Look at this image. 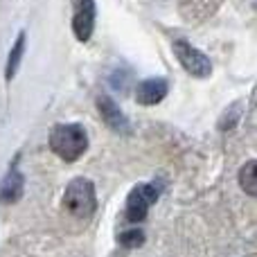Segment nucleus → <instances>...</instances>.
Masks as SVG:
<instances>
[{"label": "nucleus", "instance_id": "obj_1", "mask_svg": "<svg viewBox=\"0 0 257 257\" xmlns=\"http://www.w3.org/2000/svg\"><path fill=\"white\" fill-rule=\"evenodd\" d=\"M50 147L63 160L72 163L86 151L88 138H86V131L81 128V124H59L50 133Z\"/></svg>", "mask_w": 257, "mask_h": 257}, {"label": "nucleus", "instance_id": "obj_2", "mask_svg": "<svg viewBox=\"0 0 257 257\" xmlns=\"http://www.w3.org/2000/svg\"><path fill=\"white\" fill-rule=\"evenodd\" d=\"M63 205L66 210L77 219H88L95 214L97 208V199H95V187L86 178H75L70 181V185L66 187L63 194Z\"/></svg>", "mask_w": 257, "mask_h": 257}, {"label": "nucleus", "instance_id": "obj_3", "mask_svg": "<svg viewBox=\"0 0 257 257\" xmlns=\"http://www.w3.org/2000/svg\"><path fill=\"white\" fill-rule=\"evenodd\" d=\"M158 187L149 185V183H142V185H136L131 190L126 199V219L128 221H142L149 212V208L158 201Z\"/></svg>", "mask_w": 257, "mask_h": 257}, {"label": "nucleus", "instance_id": "obj_4", "mask_svg": "<svg viewBox=\"0 0 257 257\" xmlns=\"http://www.w3.org/2000/svg\"><path fill=\"white\" fill-rule=\"evenodd\" d=\"M174 52L176 59L181 61V66L185 68L190 75L194 77H208L212 72V63L203 52H199L196 48H192L187 41H174Z\"/></svg>", "mask_w": 257, "mask_h": 257}, {"label": "nucleus", "instance_id": "obj_5", "mask_svg": "<svg viewBox=\"0 0 257 257\" xmlns=\"http://www.w3.org/2000/svg\"><path fill=\"white\" fill-rule=\"evenodd\" d=\"M75 3V18L72 30L79 41H88L95 27V0H72Z\"/></svg>", "mask_w": 257, "mask_h": 257}, {"label": "nucleus", "instance_id": "obj_6", "mask_svg": "<svg viewBox=\"0 0 257 257\" xmlns=\"http://www.w3.org/2000/svg\"><path fill=\"white\" fill-rule=\"evenodd\" d=\"M97 108H99V113H102L104 122H106L113 131H117V133H128V131H131V128H128V120L124 117V113L117 108V104L113 102L111 97L102 95V97L97 99Z\"/></svg>", "mask_w": 257, "mask_h": 257}, {"label": "nucleus", "instance_id": "obj_7", "mask_svg": "<svg viewBox=\"0 0 257 257\" xmlns=\"http://www.w3.org/2000/svg\"><path fill=\"white\" fill-rule=\"evenodd\" d=\"M165 95H167V81L165 79H145L136 90L138 102L145 104V106L158 104Z\"/></svg>", "mask_w": 257, "mask_h": 257}, {"label": "nucleus", "instance_id": "obj_8", "mask_svg": "<svg viewBox=\"0 0 257 257\" xmlns=\"http://www.w3.org/2000/svg\"><path fill=\"white\" fill-rule=\"evenodd\" d=\"M23 185H25L23 174L16 172V169H12V172L7 174V178H5V183H3L0 201H3V203H14V201H18L21 194H23Z\"/></svg>", "mask_w": 257, "mask_h": 257}, {"label": "nucleus", "instance_id": "obj_9", "mask_svg": "<svg viewBox=\"0 0 257 257\" xmlns=\"http://www.w3.org/2000/svg\"><path fill=\"white\" fill-rule=\"evenodd\" d=\"M255 169H257L255 160H248V163L241 167V172H239V185L244 187V192L248 196L257 194V174H255Z\"/></svg>", "mask_w": 257, "mask_h": 257}, {"label": "nucleus", "instance_id": "obj_10", "mask_svg": "<svg viewBox=\"0 0 257 257\" xmlns=\"http://www.w3.org/2000/svg\"><path fill=\"white\" fill-rule=\"evenodd\" d=\"M23 48H25V34L21 32L16 43H14V48H12V54H9V59H7V72H5L7 79H12V77L16 75L18 63H21V57H23Z\"/></svg>", "mask_w": 257, "mask_h": 257}, {"label": "nucleus", "instance_id": "obj_11", "mask_svg": "<svg viewBox=\"0 0 257 257\" xmlns=\"http://www.w3.org/2000/svg\"><path fill=\"white\" fill-rule=\"evenodd\" d=\"M120 241H122V246L133 248V246H140L142 241H145V235H142V230H128V232H122L120 235Z\"/></svg>", "mask_w": 257, "mask_h": 257}]
</instances>
